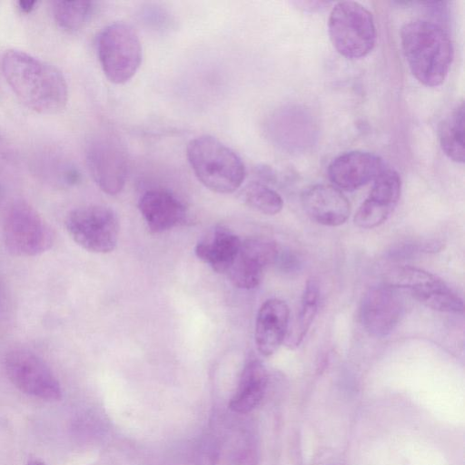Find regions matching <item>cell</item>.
<instances>
[{
    "instance_id": "obj_1",
    "label": "cell",
    "mask_w": 465,
    "mask_h": 465,
    "mask_svg": "<svg viewBox=\"0 0 465 465\" xmlns=\"http://www.w3.org/2000/svg\"><path fill=\"white\" fill-rule=\"evenodd\" d=\"M2 71L15 96L27 108L54 114L65 107L68 86L55 66L25 52L11 49L2 57Z\"/></svg>"
},
{
    "instance_id": "obj_2",
    "label": "cell",
    "mask_w": 465,
    "mask_h": 465,
    "mask_svg": "<svg viewBox=\"0 0 465 465\" xmlns=\"http://www.w3.org/2000/svg\"><path fill=\"white\" fill-rule=\"evenodd\" d=\"M403 54L414 77L422 84H441L453 59V46L449 35L439 25L415 20L401 30Z\"/></svg>"
},
{
    "instance_id": "obj_3",
    "label": "cell",
    "mask_w": 465,
    "mask_h": 465,
    "mask_svg": "<svg viewBox=\"0 0 465 465\" xmlns=\"http://www.w3.org/2000/svg\"><path fill=\"white\" fill-rule=\"evenodd\" d=\"M186 154L198 181L214 193H233L245 179V165L241 157L213 136L201 135L191 140Z\"/></svg>"
},
{
    "instance_id": "obj_4",
    "label": "cell",
    "mask_w": 465,
    "mask_h": 465,
    "mask_svg": "<svg viewBox=\"0 0 465 465\" xmlns=\"http://www.w3.org/2000/svg\"><path fill=\"white\" fill-rule=\"evenodd\" d=\"M328 31L334 48L349 59L366 56L376 44L372 15L357 2L337 3L329 16Z\"/></svg>"
},
{
    "instance_id": "obj_5",
    "label": "cell",
    "mask_w": 465,
    "mask_h": 465,
    "mask_svg": "<svg viewBox=\"0 0 465 465\" xmlns=\"http://www.w3.org/2000/svg\"><path fill=\"white\" fill-rule=\"evenodd\" d=\"M96 49L101 68L113 84H125L141 65L142 44L129 24L115 22L105 26L98 35Z\"/></svg>"
},
{
    "instance_id": "obj_6",
    "label": "cell",
    "mask_w": 465,
    "mask_h": 465,
    "mask_svg": "<svg viewBox=\"0 0 465 465\" xmlns=\"http://www.w3.org/2000/svg\"><path fill=\"white\" fill-rule=\"evenodd\" d=\"M3 238L11 254L31 257L48 251L54 243V234L32 205L24 200H16L5 213Z\"/></svg>"
},
{
    "instance_id": "obj_7",
    "label": "cell",
    "mask_w": 465,
    "mask_h": 465,
    "mask_svg": "<svg viewBox=\"0 0 465 465\" xmlns=\"http://www.w3.org/2000/svg\"><path fill=\"white\" fill-rule=\"evenodd\" d=\"M64 225L71 238L83 249L94 253L112 252L118 241L116 213L104 205H85L72 210Z\"/></svg>"
},
{
    "instance_id": "obj_8",
    "label": "cell",
    "mask_w": 465,
    "mask_h": 465,
    "mask_svg": "<svg viewBox=\"0 0 465 465\" xmlns=\"http://www.w3.org/2000/svg\"><path fill=\"white\" fill-rule=\"evenodd\" d=\"M86 163L98 187L107 194L119 193L128 175V157L120 139L112 133L95 134L87 143Z\"/></svg>"
},
{
    "instance_id": "obj_9",
    "label": "cell",
    "mask_w": 465,
    "mask_h": 465,
    "mask_svg": "<svg viewBox=\"0 0 465 465\" xmlns=\"http://www.w3.org/2000/svg\"><path fill=\"white\" fill-rule=\"evenodd\" d=\"M384 284L405 289L423 305L443 312H461L463 302L436 275L411 266H399L385 275Z\"/></svg>"
},
{
    "instance_id": "obj_10",
    "label": "cell",
    "mask_w": 465,
    "mask_h": 465,
    "mask_svg": "<svg viewBox=\"0 0 465 465\" xmlns=\"http://www.w3.org/2000/svg\"><path fill=\"white\" fill-rule=\"evenodd\" d=\"M9 381L22 392L45 401L62 398L60 383L48 365L35 353L13 349L4 358Z\"/></svg>"
},
{
    "instance_id": "obj_11",
    "label": "cell",
    "mask_w": 465,
    "mask_h": 465,
    "mask_svg": "<svg viewBox=\"0 0 465 465\" xmlns=\"http://www.w3.org/2000/svg\"><path fill=\"white\" fill-rule=\"evenodd\" d=\"M403 309L398 290L384 283L371 287L361 302V322L369 334L384 337L399 324Z\"/></svg>"
},
{
    "instance_id": "obj_12",
    "label": "cell",
    "mask_w": 465,
    "mask_h": 465,
    "mask_svg": "<svg viewBox=\"0 0 465 465\" xmlns=\"http://www.w3.org/2000/svg\"><path fill=\"white\" fill-rule=\"evenodd\" d=\"M279 255L275 242L262 238H250L241 242L239 251L227 273L237 288L252 289L262 278L264 269L273 263Z\"/></svg>"
},
{
    "instance_id": "obj_13",
    "label": "cell",
    "mask_w": 465,
    "mask_h": 465,
    "mask_svg": "<svg viewBox=\"0 0 465 465\" xmlns=\"http://www.w3.org/2000/svg\"><path fill=\"white\" fill-rule=\"evenodd\" d=\"M401 190L399 173L385 166L373 180L372 188L354 216V223L371 229L383 223L394 210Z\"/></svg>"
},
{
    "instance_id": "obj_14",
    "label": "cell",
    "mask_w": 465,
    "mask_h": 465,
    "mask_svg": "<svg viewBox=\"0 0 465 465\" xmlns=\"http://www.w3.org/2000/svg\"><path fill=\"white\" fill-rule=\"evenodd\" d=\"M376 154L350 151L334 158L328 167V176L340 190L354 191L373 181L385 167Z\"/></svg>"
},
{
    "instance_id": "obj_15",
    "label": "cell",
    "mask_w": 465,
    "mask_h": 465,
    "mask_svg": "<svg viewBox=\"0 0 465 465\" xmlns=\"http://www.w3.org/2000/svg\"><path fill=\"white\" fill-rule=\"evenodd\" d=\"M302 205L312 221L325 226H340L351 213L347 197L330 184H315L307 188L302 194Z\"/></svg>"
},
{
    "instance_id": "obj_16",
    "label": "cell",
    "mask_w": 465,
    "mask_h": 465,
    "mask_svg": "<svg viewBox=\"0 0 465 465\" xmlns=\"http://www.w3.org/2000/svg\"><path fill=\"white\" fill-rule=\"evenodd\" d=\"M138 209L153 233L183 224L187 217L183 203L172 192L162 188L146 191L139 199Z\"/></svg>"
},
{
    "instance_id": "obj_17",
    "label": "cell",
    "mask_w": 465,
    "mask_h": 465,
    "mask_svg": "<svg viewBox=\"0 0 465 465\" xmlns=\"http://www.w3.org/2000/svg\"><path fill=\"white\" fill-rule=\"evenodd\" d=\"M290 311L284 301L269 299L259 309L254 340L258 351L271 356L285 341L289 330Z\"/></svg>"
},
{
    "instance_id": "obj_18",
    "label": "cell",
    "mask_w": 465,
    "mask_h": 465,
    "mask_svg": "<svg viewBox=\"0 0 465 465\" xmlns=\"http://www.w3.org/2000/svg\"><path fill=\"white\" fill-rule=\"evenodd\" d=\"M239 237L223 227H216L196 244L195 255L216 272H227L241 245Z\"/></svg>"
},
{
    "instance_id": "obj_19",
    "label": "cell",
    "mask_w": 465,
    "mask_h": 465,
    "mask_svg": "<svg viewBox=\"0 0 465 465\" xmlns=\"http://www.w3.org/2000/svg\"><path fill=\"white\" fill-rule=\"evenodd\" d=\"M268 380L267 370L260 361H248L242 369L237 389L229 402L230 410L239 414L254 410L265 395Z\"/></svg>"
},
{
    "instance_id": "obj_20",
    "label": "cell",
    "mask_w": 465,
    "mask_h": 465,
    "mask_svg": "<svg viewBox=\"0 0 465 465\" xmlns=\"http://www.w3.org/2000/svg\"><path fill=\"white\" fill-rule=\"evenodd\" d=\"M213 465H257L256 442L246 430L225 435L215 450Z\"/></svg>"
},
{
    "instance_id": "obj_21",
    "label": "cell",
    "mask_w": 465,
    "mask_h": 465,
    "mask_svg": "<svg viewBox=\"0 0 465 465\" xmlns=\"http://www.w3.org/2000/svg\"><path fill=\"white\" fill-rule=\"evenodd\" d=\"M439 140L443 153L453 162H464V103L457 105L440 124Z\"/></svg>"
},
{
    "instance_id": "obj_22",
    "label": "cell",
    "mask_w": 465,
    "mask_h": 465,
    "mask_svg": "<svg viewBox=\"0 0 465 465\" xmlns=\"http://www.w3.org/2000/svg\"><path fill=\"white\" fill-rule=\"evenodd\" d=\"M320 288L318 282L309 279L302 297L301 308L292 326L288 330L285 341L290 348H296L306 336L318 310Z\"/></svg>"
},
{
    "instance_id": "obj_23",
    "label": "cell",
    "mask_w": 465,
    "mask_h": 465,
    "mask_svg": "<svg viewBox=\"0 0 465 465\" xmlns=\"http://www.w3.org/2000/svg\"><path fill=\"white\" fill-rule=\"evenodd\" d=\"M95 3L90 1H55L53 15L57 25L67 33L82 29L92 17Z\"/></svg>"
},
{
    "instance_id": "obj_24",
    "label": "cell",
    "mask_w": 465,
    "mask_h": 465,
    "mask_svg": "<svg viewBox=\"0 0 465 465\" xmlns=\"http://www.w3.org/2000/svg\"><path fill=\"white\" fill-rule=\"evenodd\" d=\"M242 202L252 210L267 215L279 213L283 207L281 195L261 182L247 183L240 193Z\"/></svg>"
},
{
    "instance_id": "obj_25",
    "label": "cell",
    "mask_w": 465,
    "mask_h": 465,
    "mask_svg": "<svg viewBox=\"0 0 465 465\" xmlns=\"http://www.w3.org/2000/svg\"><path fill=\"white\" fill-rule=\"evenodd\" d=\"M36 1H18L16 3L18 10L23 14H30L36 6Z\"/></svg>"
},
{
    "instance_id": "obj_26",
    "label": "cell",
    "mask_w": 465,
    "mask_h": 465,
    "mask_svg": "<svg viewBox=\"0 0 465 465\" xmlns=\"http://www.w3.org/2000/svg\"><path fill=\"white\" fill-rule=\"evenodd\" d=\"M27 465H46V464L40 460H32L27 463Z\"/></svg>"
},
{
    "instance_id": "obj_27",
    "label": "cell",
    "mask_w": 465,
    "mask_h": 465,
    "mask_svg": "<svg viewBox=\"0 0 465 465\" xmlns=\"http://www.w3.org/2000/svg\"><path fill=\"white\" fill-rule=\"evenodd\" d=\"M2 286H1V282H0V307L2 305Z\"/></svg>"
}]
</instances>
